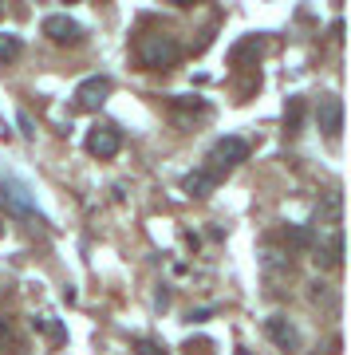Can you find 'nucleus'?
Wrapping results in <instances>:
<instances>
[{"mask_svg": "<svg viewBox=\"0 0 351 355\" xmlns=\"http://www.w3.org/2000/svg\"><path fill=\"white\" fill-rule=\"evenodd\" d=\"M135 55L146 71H166V67H174L178 60H182V44H178V36H170V32H151V36L138 40Z\"/></svg>", "mask_w": 351, "mask_h": 355, "instance_id": "1", "label": "nucleus"}, {"mask_svg": "<svg viewBox=\"0 0 351 355\" xmlns=\"http://www.w3.org/2000/svg\"><path fill=\"white\" fill-rule=\"evenodd\" d=\"M249 158V142L237 139V135H225V139H217L214 146H209V154H205V174H214L217 182H221V174H229V170H237L241 162Z\"/></svg>", "mask_w": 351, "mask_h": 355, "instance_id": "2", "label": "nucleus"}, {"mask_svg": "<svg viewBox=\"0 0 351 355\" xmlns=\"http://www.w3.org/2000/svg\"><path fill=\"white\" fill-rule=\"evenodd\" d=\"M0 205L8 209L12 217H40L36 205H32V198H28V190L16 182V178H0Z\"/></svg>", "mask_w": 351, "mask_h": 355, "instance_id": "3", "label": "nucleus"}, {"mask_svg": "<svg viewBox=\"0 0 351 355\" xmlns=\"http://www.w3.org/2000/svg\"><path fill=\"white\" fill-rule=\"evenodd\" d=\"M119 150H123V135H119V127H111V123H95V127L87 130V154H95V158H114Z\"/></svg>", "mask_w": 351, "mask_h": 355, "instance_id": "4", "label": "nucleus"}, {"mask_svg": "<svg viewBox=\"0 0 351 355\" xmlns=\"http://www.w3.org/2000/svg\"><path fill=\"white\" fill-rule=\"evenodd\" d=\"M44 36L48 40H55V44H79V36H83V28L71 20L67 12H51V16H44Z\"/></svg>", "mask_w": 351, "mask_h": 355, "instance_id": "5", "label": "nucleus"}, {"mask_svg": "<svg viewBox=\"0 0 351 355\" xmlns=\"http://www.w3.org/2000/svg\"><path fill=\"white\" fill-rule=\"evenodd\" d=\"M111 95V79L107 76H87L83 83L76 87V107H83V111H95L103 99Z\"/></svg>", "mask_w": 351, "mask_h": 355, "instance_id": "6", "label": "nucleus"}, {"mask_svg": "<svg viewBox=\"0 0 351 355\" xmlns=\"http://www.w3.org/2000/svg\"><path fill=\"white\" fill-rule=\"evenodd\" d=\"M316 123H320V130H324L327 139H339V130H343V103H339L336 95L320 99V107H316Z\"/></svg>", "mask_w": 351, "mask_h": 355, "instance_id": "7", "label": "nucleus"}, {"mask_svg": "<svg viewBox=\"0 0 351 355\" xmlns=\"http://www.w3.org/2000/svg\"><path fill=\"white\" fill-rule=\"evenodd\" d=\"M264 331H268V340H273L280 352H296V347H300V336H296V328H292L284 316H268L264 320Z\"/></svg>", "mask_w": 351, "mask_h": 355, "instance_id": "8", "label": "nucleus"}, {"mask_svg": "<svg viewBox=\"0 0 351 355\" xmlns=\"http://www.w3.org/2000/svg\"><path fill=\"white\" fill-rule=\"evenodd\" d=\"M217 186V178L214 174H205V170H189L186 178H182V190L189 193V198H205V193Z\"/></svg>", "mask_w": 351, "mask_h": 355, "instance_id": "9", "label": "nucleus"}, {"mask_svg": "<svg viewBox=\"0 0 351 355\" xmlns=\"http://www.w3.org/2000/svg\"><path fill=\"white\" fill-rule=\"evenodd\" d=\"M20 51H24V44H20V36H16V32H0V64H12V60H20Z\"/></svg>", "mask_w": 351, "mask_h": 355, "instance_id": "10", "label": "nucleus"}, {"mask_svg": "<svg viewBox=\"0 0 351 355\" xmlns=\"http://www.w3.org/2000/svg\"><path fill=\"white\" fill-rule=\"evenodd\" d=\"M289 245L292 249H316V233L308 225H289Z\"/></svg>", "mask_w": 351, "mask_h": 355, "instance_id": "11", "label": "nucleus"}, {"mask_svg": "<svg viewBox=\"0 0 351 355\" xmlns=\"http://www.w3.org/2000/svg\"><path fill=\"white\" fill-rule=\"evenodd\" d=\"M300 119H304V99H289V107H284V127L296 130L300 127Z\"/></svg>", "mask_w": 351, "mask_h": 355, "instance_id": "12", "label": "nucleus"}, {"mask_svg": "<svg viewBox=\"0 0 351 355\" xmlns=\"http://www.w3.org/2000/svg\"><path fill=\"white\" fill-rule=\"evenodd\" d=\"M135 347H138V355H170L166 347H158V343H151V340H135Z\"/></svg>", "mask_w": 351, "mask_h": 355, "instance_id": "13", "label": "nucleus"}, {"mask_svg": "<svg viewBox=\"0 0 351 355\" xmlns=\"http://www.w3.org/2000/svg\"><path fill=\"white\" fill-rule=\"evenodd\" d=\"M16 123H20V130H24L28 139H32V135H36V127H32V119H28V114H24V111L16 114Z\"/></svg>", "mask_w": 351, "mask_h": 355, "instance_id": "14", "label": "nucleus"}]
</instances>
